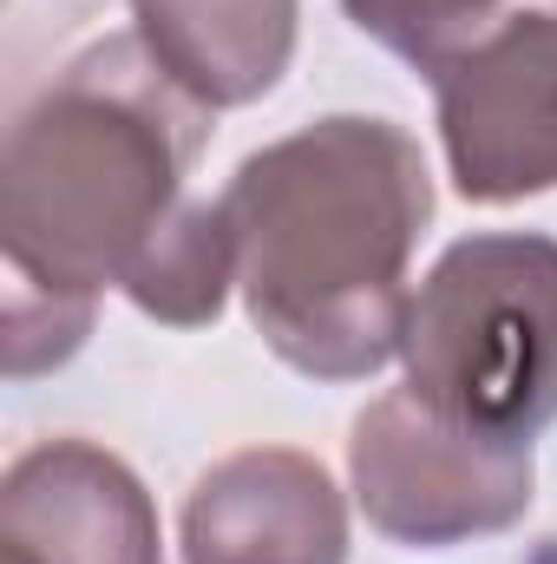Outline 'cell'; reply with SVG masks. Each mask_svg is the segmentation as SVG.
<instances>
[{
	"mask_svg": "<svg viewBox=\"0 0 557 564\" xmlns=\"http://www.w3.org/2000/svg\"><path fill=\"white\" fill-rule=\"evenodd\" d=\"M237 237V289L295 375L368 381L401 355L407 263L433 177L407 126L335 112L237 164L217 197Z\"/></svg>",
	"mask_w": 557,
	"mask_h": 564,
	"instance_id": "1",
	"label": "cell"
},
{
	"mask_svg": "<svg viewBox=\"0 0 557 564\" xmlns=\"http://www.w3.org/2000/svg\"><path fill=\"white\" fill-rule=\"evenodd\" d=\"M210 144L197 106L132 40L86 46L40 86L0 151V250L7 289L92 302L119 289L144 243L184 204V171Z\"/></svg>",
	"mask_w": 557,
	"mask_h": 564,
	"instance_id": "2",
	"label": "cell"
},
{
	"mask_svg": "<svg viewBox=\"0 0 557 564\" xmlns=\"http://www.w3.org/2000/svg\"><path fill=\"white\" fill-rule=\"evenodd\" d=\"M407 394L492 446L557 421V237L485 230L439 250L401 335Z\"/></svg>",
	"mask_w": 557,
	"mask_h": 564,
	"instance_id": "3",
	"label": "cell"
},
{
	"mask_svg": "<svg viewBox=\"0 0 557 564\" xmlns=\"http://www.w3.org/2000/svg\"><path fill=\"white\" fill-rule=\"evenodd\" d=\"M348 479L368 525L394 545L446 552L466 539L512 532L532 512V446H492L439 421L407 388L361 408L348 440Z\"/></svg>",
	"mask_w": 557,
	"mask_h": 564,
	"instance_id": "4",
	"label": "cell"
},
{
	"mask_svg": "<svg viewBox=\"0 0 557 564\" xmlns=\"http://www.w3.org/2000/svg\"><path fill=\"white\" fill-rule=\"evenodd\" d=\"M439 144L466 204H518L557 184V0H505L433 73Z\"/></svg>",
	"mask_w": 557,
	"mask_h": 564,
	"instance_id": "5",
	"label": "cell"
},
{
	"mask_svg": "<svg viewBox=\"0 0 557 564\" xmlns=\"http://www.w3.org/2000/svg\"><path fill=\"white\" fill-rule=\"evenodd\" d=\"M0 552L20 564H164L139 473L92 440H46L7 466Z\"/></svg>",
	"mask_w": 557,
	"mask_h": 564,
	"instance_id": "6",
	"label": "cell"
},
{
	"mask_svg": "<svg viewBox=\"0 0 557 564\" xmlns=\"http://www.w3.org/2000/svg\"><path fill=\"white\" fill-rule=\"evenodd\" d=\"M184 564H348V506L315 453L243 446L184 499Z\"/></svg>",
	"mask_w": 557,
	"mask_h": 564,
	"instance_id": "7",
	"label": "cell"
},
{
	"mask_svg": "<svg viewBox=\"0 0 557 564\" xmlns=\"http://www.w3.org/2000/svg\"><path fill=\"white\" fill-rule=\"evenodd\" d=\"M302 0H132L139 46L210 112L250 106L288 73Z\"/></svg>",
	"mask_w": 557,
	"mask_h": 564,
	"instance_id": "8",
	"label": "cell"
},
{
	"mask_svg": "<svg viewBox=\"0 0 557 564\" xmlns=\"http://www.w3.org/2000/svg\"><path fill=\"white\" fill-rule=\"evenodd\" d=\"M230 282H237V237H230L223 204L184 197L171 210V224L144 243V257L132 263V276L119 282V289L139 302L151 322L204 328V322L223 315Z\"/></svg>",
	"mask_w": 557,
	"mask_h": 564,
	"instance_id": "9",
	"label": "cell"
},
{
	"mask_svg": "<svg viewBox=\"0 0 557 564\" xmlns=\"http://www.w3.org/2000/svg\"><path fill=\"white\" fill-rule=\"evenodd\" d=\"M505 0H341V13L381 40L387 53H401L407 66L433 73L472 26H485Z\"/></svg>",
	"mask_w": 557,
	"mask_h": 564,
	"instance_id": "10",
	"label": "cell"
},
{
	"mask_svg": "<svg viewBox=\"0 0 557 564\" xmlns=\"http://www.w3.org/2000/svg\"><path fill=\"white\" fill-rule=\"evenodd\" d=\"M0 564H20V558H7V552H0Z\"/></svg>",
	"mask_w": 557,
	"mask_h": 564,
	"instance_id": "11",
	"label": "cell"
}]
</instances>
